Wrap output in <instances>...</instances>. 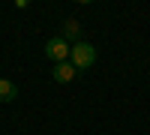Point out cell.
Masks as SVG:
<instances>
[{"label":"cell","mask_w":150,"mask_h":135,"mask_svg":"<svg viewBox=\"0 0 150 135\" xmlns=\"http://www.w3.org/2000/svg\"><path fill=\"white\" fill-rule=\"evenodd\" d=\"M69 63L75 66V69H90L93 63H96V45H90V42H75L72 45V54H69Z\"/></svg>","instance_id":"cell-1"},{"label":"cell","mask_w":150,"mask_h":135,"mask_svg":"<svg viewBox=\"0 0 150 135\" xmlns=\"http://www.w3.org/2000/svg\"><path fill=\"white\" fill-rule=\"evenodd\" d=\"M72 54V45L63 39V36H51V39L45 42V57L54 60V63H66Z\"/></svg>","instance_id":"cell-2"},{"label":"cell","mask_w":150,"mask_h":135,"mask_svg":"<svg viewBox=\"0 0 150 135\" xmlns=\"http://www.w3.org/2000/svg\"><path fill=\"white\" fill-rule=\"evenodd\" d=\"M60 36H63L69 45L81 42V24L75 21V18H66V21H63V30H60Z\"/></svg>","instance_id":"cell-3"},{"label":"cell","mask_w":150,"mask_h":135,"mask_svg":"<svg viewBox=\"0 0 150 135\" xmlns=\"http://www.w3.org/2000/svg\"><path fill=\"white\" fill-rule=\"evenodd\" d=\"M75 75H78V69H75L69 60H66V63H54V81L57 84H69Z\"/></svg>","instance_id":"cell-4"},{"label":"cell","mask_w":150,"mask_h":135,"mask_svg":"<svg viewBox=\"0 0 150 135\" xmlns=\"http://www.w3.org/2000/svg\"><path fill=\"white\" fill-rule=\"evenodd\" d=\"M18 99V87L9 78H0V102H15Z\"/></svg>","instance_id":"cell-5"}]
</instances>
